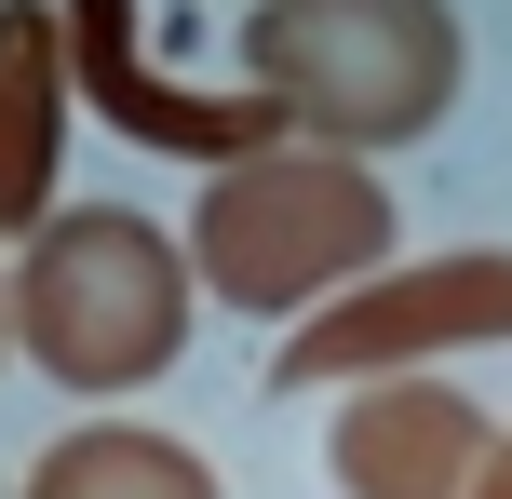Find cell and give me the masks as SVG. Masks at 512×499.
Masks as SVG:
<instances>
[{"label": "cell", "instance_id": "cell-4", "mask_svg": "<svg viewBox=\"0 0 512 499\" xmlns=\"http://www.w3.org/2000/svg\"><path fill=\"white\" fill-rule=\"evenodd\" d=\"M445 351H512V243H445V257H391L310 324H283L270 392H364V378H418Z\"/></svg>", "mask_w": 512, "mask_h": 499}, {"label": "cell", "instance_id": "cell-10", "mask_svg": "<svg viewBox=\"0 0 512 499\" xmlns=\"http://www.w3.org/2000/svg\"><path fill=\"white\" fill-rule=\"evenodd\" d=\"M0 365H14V270H0Z\"/></svg>", "mask_w": 512, "mask_h": 499}, {"label": "cell", "instance_id": "cell-1", "mask_svg": "<svg viewBox=\"0 0 512 499\" xmlns=\"http://www.w3.org/2000/svg\"><path fill=\"white\" fill-rule=\"evenodd\" d=\"M189 311H203V270L135 203H54L14 243V351L54 392H81V405L149 392L189 351Z\"/></svg>", "mask_w": 512, "mask_h": 499}, {"label": "cell", "instance_id": "cell-3", "mask_svg": "<svg viewBox=\"0 0 512 499\" xmlns=\"http://www.w3.org/2000/svg\"><path fill=\"white\" fill-rule=\"evenodd\" d=\"M189 270H203V297H230L256 324H310L324 297H351L364 270H391L378 162L310 149V135H283V149H256V162H216L203 203H189Z\"/></svg>", "mask_w": 512, "mask_h": 499}, {"label": "cell", "instance_id": "cell-8", "mask_svg": "<svg viewBox=\"0 0 512 499\" xmlns=\"http://www.w3.org/2000/svg\"><path fill=\"white\" fill-rule=\"evenodd\" d=\"M14 499H230V486H216L203 446H176V432H149V419H81V432H54V446L27 459Z\"/></svg>", "mask_w": 512, "mask_h": 499}, {"label": "cell", "instance_id": "cell-2", "mask_svg": "<svg viewBox=\"0 0 512 499\" xmlns=\"http://www.w3.org/2000/svg\"><path fill=\"white\" fill-rule=\"evenodd\" d=\"M459 14L445 0H256L243 14V95L283 108L310 149H418L459 108Z\"/></svg>", "mask_w": 512, "mask_h": 499}, {"label": "cell", "instance_id": "cell-5", "mask_svg": "<svg viewBox=\"0 0 512 499\" xmlns=\"http://www.w3.org/2000/svg\"><path fill=\"white\" fill-rule=\"evenodd\" d=\"M68 81L81 108H95L122 149H162V162H256L283 149V108L270 95H203V81L149 68V41H135V0H68Z\"/></svg>", "mask_w": 512, "mask_h": 499}, {"label": "cell", "instance_id": "cell-7", "mask_svg": "<svg viewBox=\"0 0 512 499\" xmlns=\"http://www.w3.org/2000/svg\"><path fill=\"white\" fill-rule=\"evenodd\" d=\"M68 0H0V243H27L68 176Z\"/></svg>", "mask_w": 512, "mask_h": 499}, {"label": "cell", "instance_id": "cell-9", "mask_svg": "<svg viewBox=\"0 0 512 499\" xmlns=\"http://www.w3.org/2000/svg\"><path fill=\"white\" fill-rule=\"evenodd\" d=\"M472 499H512V419H499V446H486V473H472Z\"/></svg>", "mask_w": 512, "mask_h": 499}, {"label": "cell", "instance_id": "cell-6", "mask_svg": "<svg viewBox=\"0 0 512 499\" xmlns=\"http://www.w3.org/2000/svg\"><path fill=\"white\" fill-rule=\"evenodd\" d=\"M499 419L459 392V378H364V392H337V432H324V473L337 499H472L486 473Z\"/></svg>", "mask_w": 512, "mask_h": 499}]
</instances>
